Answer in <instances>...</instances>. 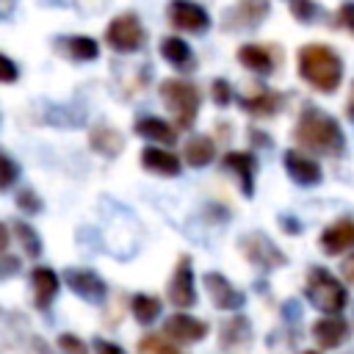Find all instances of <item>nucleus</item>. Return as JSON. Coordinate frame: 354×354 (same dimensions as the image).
<instances>
[{
  "instance_id": "obj_1",
  "label": "nucleus",
  "mask_w": 354,
  "mask_h": 354,
  "mask_svg": "<svg viewBox=\"0 0 354 354\" xmlns=\"http://www.w3.org/2000/svg\"><path fill=\"white\" fill-rule=\"evenodd\" d=\"M293 141L304 152L329 155V158H337L346 149V136H343L340 122L315 105H307L301 111V116L293 127Z\"/></svg>"
},
{
  "instance_id": "obj_2",
  "label": "nucleus",
  "mask_w": 354,
  "mask_h": 354,
  "mask_svg": "<svg viewBox=\"0 0 354 354\" xmlns=\"http://www.w3.org/2000/svg\"><path fill=\"white\" fill-rule=\"evenodd\" d=\"M296 69H299V77L321 94H335L343 83V58L337 55L335 47L321 41H310L299 50Z\"/></svg>"
},
{
  "instance_id": "obj_3",
  "label": "nucleus",
  "mask_w": 354,
  "mask_h": 354,
  "mask_svg": "<svg viewBox=\"0 0 354 354\" xmlns=\"http://www.w3.org/2000/svg\"><path fill=\"white\" fill-rule=\"evenodd\" d=\"M158 91H160V100H163L166 111L174 119V127L188 130L199 116V102H202L199 88L194 83L183 80V77H166Z\"/></svg>"
},
{
  "instance_id": "obj_4",
  "label": "nucleus",
  "mask_w": 354,
  "mask_h": 354,
  "mask_svg": "<svg viewBox=\"0 0 354 354\" xmlns=\"http://www.w3.org/2000/svg\"><path fill=\"white\" fill-rule=\"evenodd\" d=\"M304 296L321 313H340L348 301V290L326 268H310V274L304 279Z\"/></svg>"
},
{
  "instance_id": "obj_5",
  "label": "nucleus",
  "mask_w": 354,
  "mask_h": 354,
  "mask_svg": "<svg viewBox=\"0 0 354 354\" xmlns=\"http://www.w3.org/2000/svg\"><path fill=\"white\" fill-rule=\"evenodd\" d=\"M144 41H147V30H144L138 14H133V11L116 14L105 28V44L113 53H138L144 47Z\"/></svg>"
},
{
  "instance_id": "obj_6",
  "label": "nucleus",
  "mask_w": 354,
  "mask_h": 354,
  "mask_svg": "<svg viewBox=\"0 0 354 354\" xmlns=\"http://www.w3.org/2000/svg\"><path fill=\"white\" fill-rule=\"evenodd\" d=\"M238 249H241V254H243L257 271H263V274L288 266V254H285L266 232H246V235H241V238H238Z\"/></svg>"
},
{
  "instance_id": "obj_7",
  "label": "nucleus",
  "mask_w": 354,
  "mask_h": 354,
  "mask_svg": "<svg viewBox=\"0 0 354 354\" xmlns=\"http://www.w3.org/2000/svg\"><path fill=\"white\" fill-rule=\"evenodd\" d=\"M166 299L171 307L177 310H188L196 304V288H194V268H191V257L188 254H180L177 266H174V274L166 285Z\"/></svg>"
},
{
  "instance_id": "obj_8",
  "label": "nucleus",
  "mask_w": 354,
  "mask_h": 354,
  "mask_svg": "<svg viewBox=\"0 0 354 354\" xmlns=\"http://www.w3.org/2000/svg\"><path fill=\"white\" fill-rule=\"evenodd\" d=\"M61 279H64L66 288H69L75 296H80L83 301H88V304H102V301H105V293H108L105 279H102L100 274H94L91 268H66Z\"/></svg>"
},
{
  "instance_id": "obj_9",
  "label": "nucleus",
  "mask_w": 354,
  "mask_h": 354,
  "mask_svg": "<svg viewBox=\"0 0 354 354\" xmlns=\"http://www.w3.org/2000/svg\"><path fill=\"white\" fill-rule=\"evenodd\" d=\"M238 64H241L243 69L260 75V77H268V75L282 64V58H279V47L274 50L271 44L246 41V44L238 47Z\"/></svg>"
},
{
  "instance_id": "obj_10",
  "label": "nucleus",
  "mask_w": 354,
  "mask_h": 354,
  "mask_svg": "<svg viewBox=\"0 0 354 354\" xmlns=\"http://www.w3.org/2000/svg\"><path fill=\"white\" fill-rule=\"evenodd\" d=\"M202 282H205V290H207V296H210V301H213L216 310L235 313V310H241V307L246 304V296H243L224 274L207 271V274L202 277Z\"/></svg>"
},
{
  "instance_id": "obj_11",
  "label": "nucleus",
  "mask_w": 354,
  "mask_h": 354,
  "mask_svg": "<svg viewBox=\"0 0 354 354\" xmlns=\"http://www.w3.org/2000/svg\"><path fill=\"white\" fill-rule=\"evenodd\" d=\"M169 22L185 33H205L210 28V14L194 0H171L169 3Z\"/></svg>"
},
{
  "instance_id": "obj_12",
  "label": "nucleus",
  "mask_w": 354,
  "mask_h": 354,
  "mask_svg": "<svg viewBox=\"0 0 354 354\" xmlns=\"http://www.w3.org/2000/svg\"><path fill=\"white\" fill-rule=\"evenodd\" d=\"M271 11L268 0H238L227 14H224V30H252L257 28Z\"/></svg>"
},
{
  "instance_id": "obj_13",
  "label": "nucleus",
  "mask_w": 354,
  "mask_h": 354,
  "mask_svg": "<svg viewBox=\"0 0 354 354\" xmlns=\"http://www.w3.org/2000/svg\"><path fill=\"white\" fill-rule=\"evenodd\" d=\"M207 324L202 318H194L188 313H174L163 321V337H169L171 343H183V346H191V343H199L205 340L207 335Z\"/></svg>"
},
{
  "instance_id": "obj_14",
  "label": "nucleus",
  "mask_w": 354,
  "mask_h": 354,
  "mask_svg": "<svg viewBox=\"0 0 354 354\" xmlns=\"http://www.w3.org/2000/svg\"><path fill=\"white\" fill-rule=\"evenodd\" d=\"M310 335H313V340H315L321 348H337V346H343V343L348 340L351 326H348V321L340 318L337 313H329V315L313 321Z\"/></svg>"
},
{
  "instance_id": "obj_15",
  "label": "nucleus",
  "mask_w": 354,
  "mask_h": 354,
  "mask_svg": "<svg viewBox=\"0 0 354 354\" xmlns=\"http://www.w3.org/2000/svg\"><path fill=\"white\" fill-rule=\"evenodd\" d=\"M285 171L293 183L299 185H318L324 171H321V163L315 158H310L304 149H288L285 152Z\"/></svg>"
},
{
  "instance_id": "obj_16",
  "label": "nucleus",
  "mask_w": 354,
  "mask_h": 354,
  "mask_svg": "<svg viewBox=\"0 0 354 354\" xmlns=\"http://www.w3.org/2000/svg\"><path fill=\"white\" fill-rule=\"evenodd\" d=\"M221 166H224L227 171H232V174H235L238 188H241V194H243V196H254V171H257V160H254V155H252V152L230 149V152H224Z\"/></svg>"
},
{
  "instance_id": "obj_17",
  "label": "nucleus",
  "mask_w": 354,
  "mask_h": 354,
  "mask_svg": "<svg viewBox=\"0 0 354 354\" xmlns=\"http://www.w3.org/2000/svg\"><path fill=\"white\" fill-rule=\"evenodd\" d=\"M138 163L160 177H177L183 171V160L169 149V147H144L138 152Z\"/></svg>"
},
{
  "instance_id": "obj_18",
  "label": "nucleus",
  "mask_w": 354,
  "mask_h": 354,
  "mask_svg": "<svg viewBox=\"0 0 354 354\" xmlns=\"http://www.w3.org/2000/svg\"><path fill=\"white\" fill-rule=\"evenodd\" d=\"M28 282H30V296H33V304H36L39 310H50L53 299L58 296L61 277H58L53 268H47V266H36V268L30 271Z\"/></svg>"
},
{
  "instance_id": "obj_19",
  "label": "nucleus",
  "mask_w": 354,
  "mask_h": 354,
  "mask_svg": "<svg viewBox=\"0 0 354 354\" xmlns=\"http://www.w3.org/2000/svg\"><path fill=\"white\" fill-rule=\"evenodd\" d=\"M318 246H321L324 254H329V257L343 254L346 249H351V246H354V221H351V218H337V221H332V224L321 232Z\"/></svg>"
},
{
  "instance_id": "obj_20",
  "label": "nucleus",
  "mask_w": 354,
  "mask_h": 354,
  "mask_svg": "<svg viewBox=\"0 0 354 354\" xmlns=\"http://www.w3.org/2000/svg\"><path fill=\"white\" fill-rule=\"evenodd\" d=\"M282 102H285V100H282V94H277V91L266 88V86H257L254 91H249V94L238 97V105H241L246 113H252V116H260V119L279 113Z\"/></svg>"
},
{
  "instance_id": "obj_21",
  "label": "nucleus",
  "mask_w": 354,
  "mask_h": 354,
  "mask_svg": "<svg viewBox=\"0 0 354 354\" xmlns=\"http://www.w3.org/2000/svg\"><path fill=\"white\" fill-rule=\"evenodd\" d=\"M133 133L152 141V144H160V147H171L177 144V127L169 124L166 119L160 116H138L133 122Z\"/></svg>"
},
{
  "instance_id": "obj_22",
  "label": "nucleus",
  "mask_w": 354,
  "mask_h": 354,
  "mask_svg": "<svg viewBox=\"0 0 354 354\" xmlns=\"http://www.w3.org/2000/svg\"><path fill=\"white\" fill-rule=\"evenodd\" d=\"M218 343L227 351H243V348H249V343H252V324H249V318L241 315V313H232V318H227L221 324Z\"/></svg>"
},
{
  "instance_id": "obj_23",
  "label": "nucleus",
  "mask_w": 354,
  "mask_h": 354,
  "mask_svg": "<svg viewBox=\"0 0 354 354\" xmlns=\"http://www.w3.org/2000/svg\"><path fill=\"white\" fill-rule=\"evenodd\" d=\"M160 55L166 64H171L177 72H194L196 69V58H194V50L188 47L185 39L180 36H163L160 39Z\"/></svg>"
},
{
  "instance_id": "obj_24",
  "label": "nucleus",
  "mask_w": 354,
  "mask_h": 354,
  "mask_svg": "<svg viewBox=\"0 0 354 354\" xmlns=\"http://www.w3.org/2000/svg\"><path fill=\"white\" fill-rule=\"evenodd\" d=\"M88 147H91L97 155H102V158H116V155L124 149V138H122V133H119L116 127H111V124H97V127H91V133H88Z\"/></svg>"
},
{
  "instance_id": "obj_25",
  "label": "nucleus",
  "mask_w": 354,
  "mask_h": 354,
  "mask_svg": "<svg viewBox=\"0 0 354 354\" xmlns=\"http://www.w3.org/2000/svg\"><path fill=\"white\" fill-rule=\"evenodd\" d=\"M183 158H185V163L194 166V169L207 166V163L216 158V144H213V138H210V136H194V138H188L185 147H183Z\"/></svg>"
},
{
  "instance_id": "obj_26",
  "label": "nucleus",
  "mask_w": 354,
  "mask_h": 354,
  "mask_svg": "<svg viewBox=\"0 0 354 354\" xmlns=\"http://www.w3.org/2000/svg\"><path fill=\"white\" fill-rule=\"evenodd\" d=\"M160 299L158 296H149V293H136L133 299H130V313H133V318L141 324V326H149L158 315H160Z\"/></svg>"
},
{
  "instance_id": "obj_27",
  "label": "nucleus",
  "mask_w": 354,
  "mask_h": 354,
  "mask_svg": "<svg viewBox=\"0 0 354 354\" xmlns=\"http://www.w3.org/2000/svg\"><path fill=\"white\" fill-rule=\"evenodd\" d=\"M61 47L72 61H94L100 55V44L91 36H66L61 39Z\"/></svg>"
},
{
  "instance_id": "obj_28",
  "label": "nucleus",
  "mask_w": 354,
  "mask_h": 354,
  "mask_svg": "<svg viewBox=\"0 0 354 354\" xmlns=\"http://www.w3.org/2000/svg\"><path fill=\"white\" fill-rule=\"evenodd\" d=\"M11 232H14L17 243L22 246V252H25L28 257H39V254H41V238H39V232H36L28 221L14 218V221H11Z\"/></svg>"
},
{
  "instance_id": "obj_29",
  "label": "nucleus",
  "mask_w": 354,
  "mask_h": 354,
  "mask_svg": "<svg viewBox=\"0 0 354 354\" xmlns=\"http://www.w3.org/2000/svg\"><path fill=\"white\" fill-rule=\"evenodd\" d=\"M136 348H138V354H183L177 343H171L169 337L155 335V332L144 335V337L138 340V346H136Z\"/></svg>"
},
{
  "instance_id": "obj_30",
  "label": "nucleus",
  "mask_w": 354,
  "mask_h": 354,
  "mask_svg": "<svg viewBox=\"0 0 354 354\" xmlns=\"http://www.w3.org/2000/svg\"><path fill=\"white\" fill-rule=\"evenodd\" d=\"M290 17H293L296 22L313 25V22H318L324 14H321V6H315L313 0H290Z\"/></svg>"
},
{
  "instance_id": "obj_31",
  "label": "nucleus",
  "mask_w": 354,
  "mask_h": 354,
  "mask_svg": "<svg viewBox=\"0 0 354 354\" xmlns=\"http://www.w3.org/2000/svg\"><path fill=\"white\" fill-rule=\"evenodd\" d=\"M17 180H19V163L6 149H0V191H8Z\"/></svg>"
},
{
  "instance_id": "obj_32",
  "label": "nucleus",
  "mask_w": 354,
  "mask_h": 354,
  "mask_svg": "<svg viewBox=\"0 0 354 354\" xmlns=\"http://www.w3.org/2000/svg\"><path fill=\"white\" fill-rule=\"evenodd\" d=\"M332 25L335 28H343V30H348L354 36V0H346V3L337 6L335 17H332Z\"/></svg>"
},
{
  "instance_id": "obj_33",
  "label": "nucleus",
  "mask_w": 354,
  "mask_h": 354,
  "mask_svg": "<svg viewBox=\"0 0 354 354\" xmlns=\"http://www.w3.org/2000/svg\"><path fill=\"white\" fill-rule=\"evenodd\" d=\"M210 100H213L218 108H227V105L232 102V86H230V80L216 77V80L210 83Z\"/></svg>"
},
{
  "instance_id": "obj_34",
  "label": "nucleus",
  "mask_w": 354,
  "mask_h": 354,
  "mask_svg": "<svg viewBox=\"0 0 354 354\" xmlns=\"http://www.w3.org/2000/svg\"><path fill=\"white\" fill-rule=\"evenodd\" d=\"M17 207L22 210V213H41V199H39V194L33 191V188H22V191H17Z\"/></svg>"
},
{
  "instance_id": "obj_35",
  "label": "nucleus",
  "mask_w": 354,
  "mask_h": 354,
  "mask_svg": "<svg viewBox=\"0 0 354 354\" xmlns=\"http://www.w3.org/2000/svg\"><path fill=\"white\" fill-rule=\"evenodd\" d=\"M55 346L61 348V354H88L86 340H80L77 335H69V332L58 335V337H55Z\"/></svg>"
},
{
  "instance_id": "obj_36",
  "label": "nucleus",
  "mask_w": 354,
  "mask_h": 354,
  "mask_svg": "<svg viewBox=\"0 0 354 354\" xmlns=\"http://www.w3.org/2000/svg\"><path fill=\"white\" fill-rule=\"evenodd\" d=\"M17 80H19V69H17V64H14L8 55L0 53V83H17Z\"/></svg>"
},
{
  "instance_id": "obj_37",
  "label": "nucleus",
  "mask_w": 354,
  "mask_h": 354,
  "mask_svg": "<svg viewBox=\"0 0 354 354\" xmlns=\"http://www.w3.org/2000/svg\"><path fill=\"white\" fill-rule=\"evenodd\" d=\"M17 271H19V260L3 252V254H0V279L11 277V274H17Z\"/></svg>"
},
{
  "instance_id": "obj_38",
  "label": "nucleus",
  "mask_w": 354,
  "mask_h": 354,
  "mask_svg": "<svg viewBox=\"0 0 354 354\" xmlns=\"http://www.w3.org/2000/svg\"><path fill=\"white\" fill-rule=\"evenodd\" d=\"M94 354H127L119 343H111V340H105V337H97L94 340Z\"/></svg>"
},
{
  "instance_id": "obj_39",
  "label": "nucleus",
  "mask_w": 354,
  "mask_h": 354,
  "mask_svg": "<svg viewBox=\"0 0 354 354\" xmlns=\"http://www.w3.org/2000/svg\"><path fill=\"white\" fill-rule=\"evenodd\" d=\"M340 274H343V279H346L348 285H354V252L343 257V263H340Z\"/></svg>"
},
{
  "instance_id": "obj_40",
  "label": "nucleus",
  "mask_w": 354,
  "mask_h": 354,
  "mask_svg": "<svg viewBox=\"0 0 354 354\" xmlns=\"http://www.w3.org/2000/svg\"><path fill=\"white\" fill-rule=\"evenodd\" d=\"M279 227H282L288 235H299V232H301V224H299L293 216H279Z\"/></svg>"
},
{
  "instance_id": "obj_41",
  "label": "nucleus",
  "mask_w": 354,
  "mask_h": 354,
  "mask_svg": "<svg viewBox=\"0 0 354 354\" xmlns=\"http://www.w3.org/2000/svg\"><path fill=\"white\" fill-rule=\"evenodd\" d=\"M249 141H252L254 147H268V144H271V138H268L263 130H254V127L249 130Z\"/></svg>"
},
{
  "instance_id": "obj_42",
  "label": "nucleus",
  "mask_w": 354,
  "mask_h": 354,
  "mask_svg": "<svg viewBox=\"0 0 354 354\" xmlns=\"http://www.w3.org/2000/svg\"><path fill=\"white\" fill-rule=\"evenodd\" d=\"M8 243H11V230H8V227L0 221V254L8 249Z\"/></svg>"
},
{
  "instance_id": "obj_43",
  "label": "nucleus",
  "mask_w": 354,
  "mask_h": 354,
  "mask_svg": "<svg viewBox=\"0 0 354 354\" xmlns=\"http://www.w3.org/2000/svg\"><path fill=\"white\" fill-rule=\"evenodd\" d=\"M17 8V0H0V19H8Z\"/></svg>"
},
{
  "instance_id": "obj_44",
  "label": "nucleus",
  "mask_w": 354,
  "mask_h": 354,
  "mask_svg": "<svg viewBox=\"0 0 354 354\" xmlns=\"http://www.w3.org/2000/svg\"><path fill=\"white\" fill-rule=\"evenodd\" d=\"M346 116L354 122V83H351V91H348V102H346Z\"/></svg>"
},
{
  "instance_id": "obj_45",
  "label": "nucleus",
  "mask_w": 354,
  "mask_h": 354,
  "mask_svg": "<svg viewBox=\"0 0 354 354\" xmlns=\"http://www.w3.org/2000/svg\"><path fill=\"white\" fill-rule=\"evenodd\" d=\"M301 354H318V351H313V348H307V351H301Z\"/></svg>"
}]
</instances>
